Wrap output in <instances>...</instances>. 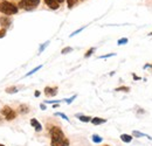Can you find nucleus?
I'll return each mask as SVG.
<instances>
[{
	"label": "nucleus",
	"mask_w": 152,
	"mask_h": 146,
	"mask_svg": "<svg viewBox=\"0 0 152 146\" xmlns=\"http://www.w3.org/2000/svg\"><path fill=\"white\" fill-rule=\"evenodd\" d=\"M48 130L50 134V146H69L70 141L60 126L55 125L48 127Z\"/></svg>",
	"instance_id": "f257e3e1"
},
{
	"label": "nucleus",
	"mask_w": 152,
	"mask_h": 146,
	"mask_svg": "<svg viewBox=\"0 0 152 146\" xmlns=\"http://www.w3.org/2000/svg\"><path fill=\"white\" fill-rule=\"evenodd\" d=\"M19 11L18 6L7 1V0H0V12L5 15H13L17 14Z\"/></svg>",
	"instance_id": "f03ea898"
},
{
	"label": "nucleus",
	"mask_w": 152,
	"mask_h": 146,
	"mask_svg": "<svg viewBox=\"0 0 152 146\" xmlns=\"http://www.w3.org/2000/svg\"><path fill=\"white\" fill-rule=\"evenodd\" d=\"M40 4V0H20L19 7L26 10V11H32Z\"/></svg>",
	"instance_id": "7ed1b4c3"
},
{
	"label": "nucleus",
	"mask_w": 152,
	"mask_h": 146,
	"mask_svg": "<svg viewBox=\"0 0 152 146\" xmlns=\"http://www.w3.org/2000/svg\"><path fill=\"white\" fill-rule=\"evenodd\" d=\"M1 114H3V117L6 121H13V119L17 118V112L8 105H5L1 109Z\"/></svg>",
	"instance_id": "20e7f679"
},
{
	"label": "nucleus",
	"mask_w": 152,
	"mask_h": 146,
	"mask_svg": "<svg viewBox=\"0 0 152 146\" xmlns=\"http://www.w3.org/2000/svg\"><path fill=\"white\" fill-rule=\"evenodd\" d=\"M57 94V88H50V86H46L45 88V95L47 97H54Z\"/></svg>",
	"instance_id": "39448f33"
},
{
	"label": "nucleus",
	"mask_w": 152,
	"mask_h": 146,
	"mask_svg": "<svg viewBox=\"0 0 152 146\" xmlns=\"http://www.w3.org/2000/svg\"><path fill=\"white\" fill-rule=\"evenodd\" d=\"M11 23H12L11 18H8V16H6V15H4V16L0 18V25H1L3 28H7V27H10Z\"/></svg>",
	"instance_id": "423d86ee"
},
{
	"label": "nucleus",
	"mask_w": 152,
	"mask_h": 146,
	"mask_svg": "<svg viewBox=\"0 0 152 146\" xmlns=\"http://www.w3.org/2000/svg\"><path fill=\"white\" fill-rule=\"evenodd\" d=\"M30 125H32V127H34V130H35L36 132L42 131V125H41V124L39 123V121L35 119V118H32V119H30Z\"/></svg>",
	"instance_id": "0eeeda50"
},
{
	"label": "nucleus",
	"mask_w": 152,
	"mask_h": 146,
	"mask_svg": "<svg viewBox=\"0 0 152 146\" xmlns=\"http://www.w3.org/2000/svg\"><path fill=\"white\" fill-rule=\"evenodd\" d=\"M45 4L52 10H57L58 8V3L56 1V0H45Z\"/></svg>",
	"instance_id": "6e6552de"
},
{
	"label": "nucleus",
	"mask_w": 152,
	"mask_h": 146,
	"mask_svg": "<svg viewBox=\"0 0 152 146\" xmlns=\"http://www.w3.org/2000/svg\"><path fill=\"white\" fill-rule=\"evenodd\" d=\"M91 123H93L94 125H101V124L107 123V119L105 118H101V117H94V118L91 119Z\"/></svg>",
	"instance_id": "1a4fd4ad"
},
{
	"label": "nucleus",
	"mask_w": 152,
	"mask_h": 146,
	"mask_svg": "<svg viewBox=\"0 0 152 146\" xmlns=\"http://www.w3.org/2000/svg\"><path fill=\"white\" fill-rule=\"evenodd\" d=\"M132 136L130 134H127V133H123V134H120V140L122 141H124V143H131L132 141Z\"/></svg>",
	"instance_id": "9d476101"
},
{
	"label": "nucleus",
	"mask_w": 152,
	"mask_h": 146,
	"mask_svg": "<svg viewBox=\"0 0 152 146\" xmlns=\"http://www.w3.org/2000/svg\"><path fill=\"white\" fill-rule=\"evenodd\" d=\"M76 116L78 117V119L83 123H89V122H91V119H93L90 116H83V114H76Z\"/></svg>",
	"instance_id": "9b49d317"
},
{
	"label": "nucleus",
	"mask_w": 152,
	"mask_h": 146,
	"mask_svg": "<svg viewBox=\"0 0 152 146\" xmlns=\"http://www.w3.org/2000/svg\"><path fill=\"white\" fill-rule=\"evenodd\" d=\"M19 111H20V113L25 114V113H28V112L30 111V109H29V106H28L27 104H21V105L19 106Z\"/></svg>",
	"instance_id": "f8f14e48"
},
{
	"label": "nucleus",
	"mask_w": 152,
	"mask_h": 146,
	"mask_svg": "<svg viewBox=\"0 0 152 146\" xmlns=\"http://www.w3.org/2000/svg\"><path fill=\"white\" fill-rule=\"evenodd\" d=\"M91 139H93V141L94 143H96V144H100V143H102V137H100V136H97V134H93L91 136Z\"/></svg>",
	"instance_id": "ddd939ff"
},
{
	"label": "nucleus",
	"mask_w": 152,
	"mask_h": 146,
	"mask_svg": "<svg viewBox=\"0 0 152 146\" xmlns=\"http://www.w3.org/2000/svg\"><path fill=\"white\" fill-rule=\"evenodd\" d=\"M116 91H124V93H129L130 91V88L129 86H119L115 89Z\"/></svg>",
	"instance_id": "4468645a"
},
{
	"label": "nucleus",
	"mask_w": 152,
	"mask_h": 146,
	"mask_svg": "<svg viewBox=\"0 0 152 146\" xmlns=\"http://www.w3.org/2000/svg\"><path fill=\"white\" fill-rule=\"evenodd\" d=\"M6 93L7 94H12V93H18V89L15 86H10V88H7L6 89Z\"/></svg>",
	"instance_id": "2eb2a0df"
},
{
	"label": "nucleus",
	"mask_w": 152,
	"mask_h": 146,
	"mask_svg": "<svg viewBox=\"0 0 152 146\" xmlns=\"http://www.w3.org/2000/svg\"><path fill=\"white\" fill-rule=\"evenodd\" d=\"M132 136H135V137H147L146 134H144V133H142V132H139V131H133V132H132Z\"/></svg>",
	"instance_id": "dca6fc26"
},
{
	"label": "nucleus",
	"mask_w": 152,
	"mask_h": 146,
	"mask_svg": "<svg viewBox=\"0 0 152 146\" xmlns=\"http://www.w3.org/2000/svg\"><path fill=\"white\" fill-rule=\"evenodd\" d=\"M41 68H42V66H38V67H36V68H34V69H33L32 71H29L28 74H26V76H30L32 74H34L35 71H38V70H39V69H41Z\"/></svg>",
	"instance_id": "f3484780"
},
{
	"label": "nucleus",
	"mask_w": 152,
	"mask_h": 146,
	"mask_svg": "<svg viewBox=\"0 0 152 146\" xmlns=\"http://www.w3.org/2000/svg\"><path fill=\"white\" fill-rule=\"evenodd\" d=\"M55 116H60V117H62L63 119H66V121H69V118H68V117H67L65 113H62V112H56V113H55Z\"/></svg>",
	"instance_id": "a211bd4d"
},
{
	"label": "nucleus",
	"mask_w": 152,
	"mask_h": 146,
	"mask_svg": "<svg viewBox=\"0 0 152 146\" xmlns=\"http://www.w3.org/2000/svg\"><path fill=\"white\" fill-rule=\"evenodd\" d=\"M94 51H95V48H90V49H89V50H88V51L84 54V57H89V56H90L91 54H93Z\"/></svg>",
	"instance_id": "6ab92c4d"
},
{
	"label": "nucleus",
	"mask_w": 152,
	"mask_h": 146,
	"mask_svg": "<svg viewBox=\"0 0 152 146\" xmlns=\"http://www.w3.org/2000/svg\"><path fill=\"white\" fill-rule=\"evenodd\" d=\"M72 50H73L72 47H66V48L62 49V51H61V53H62V54H68V53H70Z\"/></svg>",
	"instance_id": "aec40b11"
},
{
	"label": "nucleus",
	"mask_w": 152,
	"mask_h": 146,
	"mask_svg": "<svg viewBox=\"0 0 152 146\" xmlns=\"http://www.w3.org/2000/svg\"><path fill=\"white\" fill-rule=\"evenodd\" d=\"M76 1H77V0H67V3H68V7H69V8H72V7L76 4Z\"/></svg>",
	"instance_id": "412c9836"
},
{
	"label": "nucleus",
	"mask_w": 152,
	"mask_h": 146,
	"mask_svg": "<svg viewBox=\"0 0 152 146\" xmlns=\"http://www.w3.org/2000/svg\"><path fill=\"white\" fill-rule=\"evenodd\" d=\"M127 42H128V39H127V38H123V39H119L117 43H118V45H125Z\"/></svg>",
	"instance_id": "4be33fe9"
},
{
	"label": "nucleus",
	"mask_w": 152,
	"mask_h": 146,
	"mask_svg": "<svg viewBox=\"0 0 152 146\" xmlns=\"http://www.w3.org/2000/svg\"><path fill=\"white\" fill-rule=\"evenodd\" d=\"M5 35H6V28H1L0 29V39L4 38Z\"/></svg>",
	"instance_id": "5701e85b"
},
{
	"label": "nucleus",
	"mask_w": 152,
	"mask_h": 146,
	"mask_svg": "<svg viewBox=\"0 0 152 146\" xmlns=\"http://www.w3.org/2000/svg\"><path fill=\"white\" fill-rule=\"evenodd\" d=\"M75 98H76V96H73V97H70V98H68V99H67L66 102H67L68 104H70V103H72V102H73V101L75 99Z\"/></svg>",
	"instance_id": "b1692460"
},
{
	"label": "nucleus",
	"mask_w": 152,
	"mask_h": 146,
	"mask_svg": "<svg viewBox=\"0 0 152 146\" xmlns=\"http://www.w3.org/2000/svg\"><path fill=\"white\" fill-rule=\"evenodd\" d=\"M110 56H115V53H112V54H108V55H103V56H101L100 58H105V57H110Z\"/></svg>",
	"instance_id": "393cba45"
},
{
	"label": "nucleus",
	"mask_w": 152,
	"mask_h": 146,
	"mask_svg": "<svg viewBox=\"0 0 152 146\" xmlns=\"http://www.w3.org/2000/svg\"><path fill=\"white\" fill-rule=\"evenodd\" d=\"M48 43H49V42L47 41V42H46V43H45V45H43L42 47H40V53H41V51H42V50H43V49H45V48H46V47L48 46Z\"/></svg>",
	"instance_id": "a878e982"
},
{
	"label": "nucleus",
	"mask_w": 152,
	"mask_h": 146,
	"mask_svg": "<svg viewBox=\"0 0 152 146\" xmlns=\"http://www.w3.org/2000/svg\"><path fill=\"white\" fill-rule=\"evenodd\" d=\"M34 96H35V97H39V96H40V91H35V93H34Z\"/></svg>",
	"instance_id": "bb28decb"
},
{
	"label": "nucleus",
	"mask_w": 152,
	"mask_h": 146,
	"mask_svg": "<svg viewBox=\"0 0 152 146\" xmlns=\"http://www.w3.org/2000/svg\"><path fill=\"white\" fill-rule=\"evenodd\" d=\"M40 108H41L42 110H46V105H45V104H41V105H40Z\"/></svg>",
	"instance_id": "cd10ccee"
},
{
	"label": "nucleus",
	"mask_w": 152,
	"mask_h": 146,
	"mask_svg": "<svg viewBox=\"0 0 152 146\" xmlns=\"http://www.w3.org/2000/svg\"><path fill=\"white\" fill-rule=\"evenodd\" d=\"M56 1H57V3H58V4H62V3H63V1H65V0H56Z\"/></svg>",
	"instance_id": "c85d7f7f"
},
{
	"label": "nucleus",
	"mask_w": 152,
	"mask_h": 146,
	"mask_svg": "<svg viewBox=\"0 0 152 146\" xmlns=\"http://www.w3.org/2000/svg\"><path fill=\"white\" fill-rule=\"evenodd\" d=\"M3 122H4V118H1V116H0V124H3Z\"/></svg>",
	"instance_id": "c756f323"
},
{
	"label": "nucleus",
	"mask_w": 152,
	"mask_h": 146,
	"mask_svg": "<svg viewBox=\"0 0 152 146\" xmlns=\"http://www.w3.org/2000/svg\"><path fill=\"white\" fill-rule=\"evenodd\" d=\"M132 76H133V78H135V80H139V77H137L135 74H132Z\"/></svg>",
	"instance_id": "7c9ffc66"
},
{
	"label": "nucleus",
	"mask_w": 152,
	"mask_h": 146,
	"mask_svg": "<svg viewBox=\"0 0 152 146\" xmlns=\"http://www.w3.org/2000/svg\"><path fill=\"white\" fill-rule=\"evenodd\" d=\"M102 146H110V145H108V144H105V145H102Z\"/></svg>",
	"instance_id": "2f4dec72"
},
{
	"label": "nucleus",
	"mask_w": 152,
	"mask_h": 146,
	"mask_svg": "<svg viewBox=\"0 0 152 146\" xmlns=\"http://www.w3.org/2000/svg\"><path fill=\"white\" fill-rule=\"evenodd\" d=\"M0 146H5V145H3V144H0Z\"/></svg>",
	"instance_id": "473e14b6"
},
{
	"label": "nucleus",
	"mask_w": 152,
	"mask_h": 146,
	"mask_svg": "<svg viewBox=\"0 0 152 146\" xmlns=\"http://www.w3.org/2000/svg\"><path fill=\"white\" fill-rule=\"evenodd\" d=\"M149 35H152V32H151V33H150V34H149Z\"/></svg>",
	"instance_id": "72a5a7b5"
},
{
	"label": "nucleus",
	"mask_w": 152,
	"mask_h": 146,
	"mask_svg": "<svg viewBox=\"0 0 152 146\" xmlns=\"http://www.w3.org/2000/svg\"><path fill=\"white\" fill-rule=\"evenodd\" d=\"M151 67H152V64H151Z\"/></svg>",
	"instance_id": "f704fd0d"
}]
</instances>
